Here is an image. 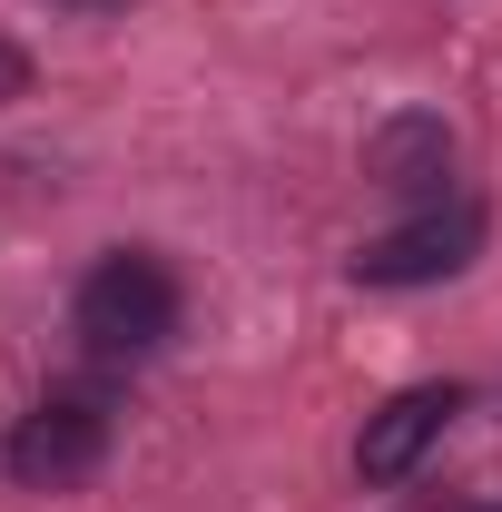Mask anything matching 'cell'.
I'll list each match as a JSON object with an SVG mask.
<instances>
[{
  "label": "cell",
  "mask_w": 502,
  "mask_h": 512,
  "mask_svg": "<svg viewBox=\"0 0 502 512\" xmlns=\"http://www.w3.org/2000/svg\"><path fill=\"white\" fill-rule=\"evenodd\" d=\"M69 316L89 335V355H158L178 335V276L148 247H119V256H99L79 276V306Z\"/></svg>",
  "instance_id": "6da1fadb"
},
{
  "label": "cell",
  "mask_w": 502,
  "mask_h": 512,
  "mask_svg": "<svg viewBox=\"0 0 502 512\" xmlns=\"http://www.w3.org/2000/svg\"><path fill=\"white\" fill-rule=\"evenodd\" d=\"M483 256V207L453 197V207H424L404 227H384L355 247V286H434V276H463Z\"/></svg>",
  "instance_id": "7a4b0ae2"
},
{
  "label": "cell",
  "mask_w": 502,
  "mask_h": 512,
  "mask_svg": "<svg viewBox=\"0 0 502 512\" xmlns=\"http://www.w3.org/2000/svg\"><path fill=\"white\" fill-rule=\"evenodd\" d=\"M99 453H109V404H99V394H50V404L10 434V473H20L30 493H69V483L99 473Z\"/></svg>",
  "instance_id": "3957f363"
},
{
  "label": "cell",
  "mask_w": 502,
  "mask_h": 512,
  "mask_svg": "<svg viewBox=\"0 0 502 512\" xmlns=\"http://www.w3.org/2000/svg\"><path fill=\"white\" fill-rule=\"evenodd\" d=\"M453 414H463V384H404L384 414H365V434H355V473H365V483H404V473L443 444Z\"/></svg>",
  "instance_id": "277c9868"
},
{
  "label": "cell",
  "mask_w": 502,
  "mask_h": 512,
  "mask_svg": "<svg viewBox=\"0 0 502 512\" xmlns=\"http://www.w3.org/2000/svg\"><path fill=\"white\" fill-rule=\"evenodd\" d=\"M443 168H453V128L424 119V109H404V119H384L375 138H365V178H375V188L424 197V188H443Z\"/></svg>",
  "instance_id": "5b68a950"
}]
</instances>
